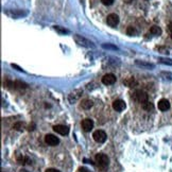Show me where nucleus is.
I'll use <instances>...</instances> for the list:
<instances>
[{
    "label": "nucleus",
    "mask_w": 172,
    "mask_h": 172,
    "mask_svg": "<svg viewBox=\"0 0 172 172\" xmlns=\"http://www.w3.org/2000/svg\"><path fill=\"white\" fill-rule=\"evenodd\" d=\"M132 97H133V99L135 101L138 103H141V104L148 101V95H147V92H142V90H136Z\"/></svg>",
    "instance_id": "nucleus-1"
},
{
    "label": "nucleus",
    "mask_w": 172,
    "mask_h": 172,
    "mask_svg": "<svg viewBox=\"0 0 172 172\" xmlns=\"http://www.w3.org/2000/svg\"><path fill=\"white\" fill-rule=\"evenodd\" d=\"M96 161H97V164L99 165L101 168H106V167L109 166L110 159H109V157L105 155V154L99 153V154L96 155Z\"/></svg>",
    "instance_id": "nucleus-2"
},
{
    "label": "nucleus",
    "mask_w": 172,
    "mask_h": 172,
    "mask_svg": "<svg viewBox=\"0 0 172 172\" xmlns=\"http://www.w3.org/2000/svg\"><path fill=\"white\" fill-rule=\"evenodd\" d=\"M92 137H94V139L97 142H99V144H102V142H105L106 140V134H105L104 131H102V130H98V131H96L94 134H92Z\"/></svg>",
    "instance_id": "nucleus-3"
},
{
    "label": "nucleus",
    "mask_w": 172,
    "mask_h": 172,
    "mask_svg": "<svg viewBox=\"0 0 172 172\" xmlns=\"http://www.w3.org/2000/svg\"><path fill=\"white\" fill-rule=\"evenodd\" d=\"M45 142L47 144H49V146L54 147V146H56V144H60V139H58L56 136H54V135L48 134V135H46L45 136Z\"/></svg>",
    "instance_id": "nucleus-4"
},
{
    "label": "nucleus",
    "mask_w": 172,
    "mask_h": 172,
    "mask_svg": "<svg viewBox=\"0 0 172 172\" xmlns=\"http://www.w3.org/2000/svg\"><path fill=\"white\" fill-rule=\"evenodd\" d=\"M53 131L60 135H64V136H65V135H68V133H69V129H68V127L63 125V124L54 125V127H53Z\"/></svg>",
    "instance_id": "nucleus-5"
},
{
    "label": "nucleus",
    "mask_w": 172,
    "mask_h": 172,
    "mask_svg": "<svg viewBox=\"0 0 172 172\" xmlns=\"http://www.w3.org/2000/svg\"><path fill=\"white\" fill-rule=\"evenodd\" d=\"M106 23L110 27H116L118 24H119V17L116 14H110L106 18Z\"/></svg>",
    "instance_id": "nucleus-6"
},
{
    "label": "nucleus",
    "mask_w": 172,
    "mask_h": 172,
    "mask_svg": "<svg viewBox=\"0 0 172 172\" xmlns=\"http://www.w3.org/2000/svg\"><path fill=\"white\" fill-rule=\"evenodd\" d=\"M116 82V77L113 73H107L102 78V83L104 85H113Z\"/></svg>",
    "instance_id": "nucleus-7"
},
{
    "label": "nucleus",
    "mask_w": 172,
    "mask_h": 172,
    "mask_svg": "<svg viewBox=\"0 0 172 172\" xmlns=\"http://www.w3.org/2000/svg\"><path fill=\"white\" fill-rule=\"evenodd\" d=\"M82 129L84 130L85 132H90L92 130V127H94V121H92V119H88V118H86L82 121Z\"/></svg>",
    "instance_id": "nucleus-8"
},
{
    "label": "nucleus",
    "mask_w": 172,
    "mask_h": 172,
    "mask_svg": "<svg viewBox=\"0 0 172 172\" xmlns=\"http://www.w3.org/2000/svg\"><path fill=\"white\" fill-rule=\"evenodd\" d=\"M113 109L115 110H117V112H121V110H123L125 109V102L123 100H115L114 102H113Z\"/></svg>",
    "instance_id": "nucleus-9"
},
{
    "label": "nucleus",
    "mask_w": 172,
    "mask_h": 172,
    "mask_svg": "<svg viewBox=\"0 0 172 172\" xmlns=\"http://www.w3.org/2000/svg\"><path fill=\"white\" fill-rule=\"evenodd\" d=\"M157 106H158V109L161 110L165 112V110H168L169 109H170V103H169V101L167 99H161L158 101Z\"/></svg>",
    "instance_id": "nucleus-10"
},
{
    "label": "nucleus",
    "mask_w": 172,
    "mask_h": 172,
    "mask_svg": "<svg viewBox=\"0 0 172 172\" xmlns=\"http://www.w3.org/2000/svg\"><path fill=\"white\" fill-rule=\"evenodd\" d=\"M75 41H77L78 44H80V45H82V46H86V47H92V41L81 37V36H79V35H75Z\"/></svg>",
    "instance_id": "nucleus-11"
},
{
    "label": "nucleus",
    "mask_w": 172,
    "mask_h": 172,
    "mask_svg": "<svg viewBox=\"0 0 172 172\" xmlns=\"http://www.w3.org/2000/svg\"><path fill=\"white\" fill-rule=\"evenodd\" d=\"M92 106V100L85 99V100H83V101L81 102V107H82V109H84V110H89Z\"/></svg>",
    "instance_id": "nucleus-12"
},
{
    "label": "nucleus",
    "mask_w": 172,
    "mask_h": 172,
    "mask_svg": "<svg viewBox=\"0 0 172 172\" xmlns=\"http://www.w3.org/2000/svg\"><path fill=\"white\" fill-rule=\"evenodd\" d=\"M141 106H142V109H144V110H148V112H150V110H152L154 109V105L152 104L151 102H149V101L142 103Z\"/></svg>",
    "instance_id": "nucleus-13"
},
{
    "label": "nucleus",
    "mask_w": 172,
    "mask_h": 172,
    "mask_svg": "<svg viewBox=\"0 0 172 172\" xmlns=\"http://www.w3.org/2000/svg\"><path fill=\"white\" fill-rule=\"evenodd\" d=\"M150 32H151L152 34H154V35H161V29L157 26H153V27H151V29H150Z\"/></svg>",
    "instance_id": "nucleus-14"
},
{
    "label": "nucleus",
    "mask_w": 172,
    "mask_h": 172,
    "mask_svg": "<svg viewBox=\"0 0 172 172\" xmlns=\"http://www.w3.org/2000/svg\"><path fill=\"white\" fill-rule=\"evenodd\" d=\"M124 84L127 86H133L135 84V79L134 78H129L124 81Z\"/></svg>",
    "instance_id": "nucleus-15"
},
{
    "label": "nucleus",
    "mask_w": 172,
    "mask_h": 172,
    "mask_svg": "<svg viewBox=\"0 0 172 172\" xmlns=\"http://www.w3.org/2000/svg\"><path fill=\"white\" fill-rule=\"evenodd\" d=\"M23 127H24V123H23V122H17L16 124H14V129L18 130V131L23 130Z\"/></svg>",
    "instance_id": "nucleus-16"
},
{
    "label": "nucleus",
    "mask_w": 172,
    "mask_h": 172,
    "mask_svg": "<svg viewBox=\"0 0 172 172\" xmlns=\"http://www.w3.org/2000/svg\"><path fill=\"white\" fill-rule=\"evenodd\" d=\"M102 3L104 4V6H110V4H113V2H114V0H101Z\"/></svg>",
    "instance_id": "nucleus-17"
},
{
    "label": "nucleus",
    "mask_w": 172,
    "mask_h": 172,
    "mask_svg": "<svg viewBox=\"0 0 172 172\" xmlns=\"http://www.w3.org/2000/svg\"><path fill=\"white\" fill-rule=\"evenodd\" d=\"M127 32V34H129V35H133V34L135 33V30H134L133 27H129Z\"/></svg>",
    "instance_id": "nucleus-18"
},
{
    "label": "nucleus",
    "mask_w": 172,
    "mask_h": 172,
    "mask_svg": "<svg viewBox=\"0 0 172 172\" xmlns=\"http://www.w3.org/2000/svg\"><path fill=\"white\" fill-rule=\"evenodd\" d=\"M46 172H61V171L56 170V169H53V168H49V169L46 170Z\"/></svg>",
    "instance_id": "nucleus-19"
},
{
    "label": "nucleus",
    "mask_w": 172,
    "mask_h": 172,
    "mask_svg": "<svg viewBox=\"0 0 172 172\" xmlns=\"http://www.w3.org/2000/svg\"><path fill=\"white\" fill-rule=\"evenodd\" d=\"M79 171H80V172H90L89 170H87L86 168H80V169H79Z\"/></svg>",
    "instance_id": "nucleus-20"
},
{
    "label": "nucleus",
    "mask_w": 172,
    "mask_h": 172,
    "mask_svg": "<svg viewBox=\"0 0 172 172\" xmlns=\"http://www.w3.org/2000/svg\"><path fill=\"white\" fill-rule=\"evenodd\" d=\"M168 29H169V30H170V32H171V33H172V21H171L170 24H169V26H168Z\"/></svg>",
    "instance_id": "nucleus-21"
},
{
    "label": "nucleus",
    "mask_w": 172,
    "mask_h": 172,
    "mask_svg": "<svg viewBox=\"0 0 172 172\" xmlns=\"http://www.w3.org/2000/svg\"><path fill=\"white\" fill-rule=\"evenodd\" d=\"M171 38H172V33H171Z\"/></svg>",
    "instance_id": "nucleus-22"
}]
</instances>
